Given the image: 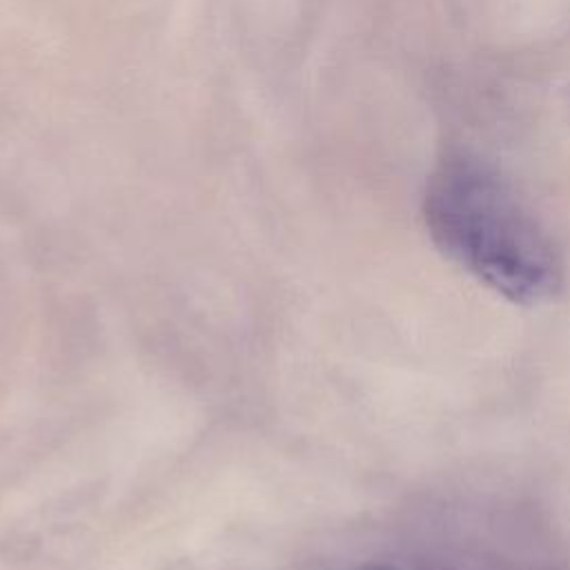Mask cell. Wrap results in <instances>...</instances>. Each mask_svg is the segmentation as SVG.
<instances>
[{"instance_id":"1","label":"cell","mask_w":570,"mask_h":570,"mask_svg":"<svg viewBox=\"0 0 570 570\" xmlns=\"http://www.w3.org/2000/svg\"><path fill=\"white\" fill-rule=\"evenodd\" d=\"M423 214L434 245L494 294L519 305L559 294L563 261L552 236L490 165L468 156L441 160Z\"/></svg>"},{"instance_id":"2","label":"cell","mask_w":570,"mask_h":570,"mask_svg":"<svg viewBox=\"0 0 570 570\" xmlns=\"http://www.w3.org/2000/svg\"><path fill=\"white\" fill-rule=\"evenodd\" d=\"M374 570H381V568H374Z\"/></svg>"}]
</instances>
